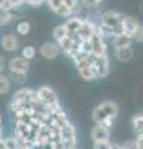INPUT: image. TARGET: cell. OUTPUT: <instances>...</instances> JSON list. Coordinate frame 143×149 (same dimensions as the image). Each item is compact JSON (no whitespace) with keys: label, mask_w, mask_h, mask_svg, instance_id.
Returning <instances> with one entry per match:
<instances>
[{"label":"cell","mask_w":143,"mask_h":149,"mask_svg":"<svg viewBox=\"0 0 143 149\" xmlns=\"http://www.w3.org/2000/svg\"><path fill=\"white\" fill-rule=\"evenodd\" d=\"M46 5L49 6V9L51 10L52 13H55L63 4V0H46Z\"/></svg>","instance_id":"27"},{"label":"cell","mask_w":143,"mask_h":149,"mask_svg":"<svg viewBox=\"0 0 143 149\" xmlns=\"http://www.w3.org/2000/svg\"><path fill=\"white\" fill-rule=\"evenodd\" d=\"M132 125L138 134L143 133V114H136L132 118Z\"/></svg>","instance_id":"21"},{"label":"cell","mask_w":143,"mask_h":149,"mask_svg":"<svg viewBox=\"0 0 143 149\" xmlns=\"http://www.w3.org/2000/svg\"><path fill=\"white\" fill-rule=\"evenodd\" d=\"M112 149H123V148L119 144H112Z\"/></svg>","instance_id":"33"},{"label":"cell","mask_w":143,"mask_h":149,"mask_svg":"<svg viewBox=\"0 0 143 149\" xmlns=\"http://www.w3.org/2000/svg\"><path fill=\"white\" fill-rule=\"evenodd\" d=\"M38 95H39L41 104H43L50 113H52V112L61 108L60 102H59V97L56 95V92H55L51 87L41 86L38 90Z\"/></svg>","instance_id":"2"},{"label":"cell","mask_w":143,"mask_h":149,"mask_svg":"<svg viewBox=\"0 0 143 149\" xmlns=\"http://www.w3.org/2000/svg\"><path fill=\"white\" fill-rule=\"evenodd\" d=\"M123 14L114 11V10H106L100 14V19L98 22H102L106 25H111V26H121V21L123 19Z\"/></svg>","instance_id":"5"},{"label":"cell","mask_w":143,"mask_h":149,"mask_svg":"<svg viewBox=\"0 0 143 149\" xmlns=\"http://www.w3.org/2000/svg\"><path fill=\"white\" fill-rule=\"evenodd\" d=\"M14 11L13 10H0V26H5L9 25L14 20Z\"/></svg>","instance_id":"17"},{"label":"cell","mask_w":143,"mask_h":149,"mask_svg":"<svg viewBox=\"0 0 143 149\" xmlns=\"http://www.w3.org/2000/svg\"><path fill=\"white\" fill-rule=\"evenodd\" d=\"M75 149H81V148H77V147H76V148H75Z\"/></svg>","instance_id":"35"},{"label":"cell","mask_w":143,"mask_h":149,"mask_svg":"<svg viewBox=\"0 0 143 149\" xmlns=\"http://www.w3.org/2000/svg\"><path fill=\"white\" fill-rule=\"evenodd\" d=\"M0 46L6 52H15L19 49V40H17L16 35L5 34L0 39Z\"/></svg>","instance_id":"8"},{"label":"cell","mask_w":143,"mask_h":149,"mask_svg":"<svg viewBox=\"0 0 143 149\" xmlns=\"http://www.w3.org/2000/svg\"><path fill=\"white\" fill-rule=\"evenodd\" d=\"M76 142V129L73 127V124L68 120L61 128V143L65 149H75Z\"/></svg>","instance_id":"3"},{"label":"cell","mask_w":143,"mask_h":149,"mask_svg":"<svg viewBox=\"0 0 143 149\" xmlns=\"http://www.w3.org/2000/svg\"><path fill=\"white\" fill-rule=\"evenodd\" d=\"M91 138L93 142L101 141V139H110V128L100 123H96L91 129Z\"/></svg>","instance_id":"13"},{"label":"cell","mask_w":143,"mask_h":149,"mask_svg":"<svg viewBox=\"0 0 143 149\" xmlns=\"http://www.w3.org/2000/svg\"><path fill=\"white\" fill-rule=\"evenodd\" d=\"M114 57L121 62H128L133 57V50L132 47H122L114 50Z\"/></svg>","instance_id":"15"},{"label":"cell","mask_w":143,"mask_h":149,"mask_svg":"<svg viewBox=\"0 0 143 149\" xmlns=\"http://www.w3.org/2000/svg\"><path fill=\"white\" fill-rule=\"evenodd\" d=\"M122 148L123 149H138L137 144H136V141H127L122 144Z\"/></svg>","instance_id":"30"},{"label":"cell","mask_w":143,"mask_h":149,"mask_svg":"<svg viewBox=\"0 0 143 149\" xmlns=\"http://www.w3.org/2000/svg\"><path fill=\"white\" fill-rule=\"evenodd\" d=\"M82 24V17L80 16H70L66 19V21L63 22L66 30H67V35L68 36H72V35H77L78 30L81 27Z\"/></svg>","instance_id":"12"},{"label":"cell","mask_w":143,"mask_h":149,"mask_svg":"<svg viewBox=\"0 0 143 149\" xmlns=\"http://www.w3.org/2000/svg\"><path fill=\"white\" fill-rule=\"evenodd\" d=\"M9 71L10 72H17V73H27L29 71V61L25 60L21 56H16V57H13L10 61H9Z\"/></svg>","instance_id":"7"},{"label":"cell","mask_w":143,"mask_h":149,"mask_svg":"<svg viewBox=\"0 0 143 149\" xmlns=\"http://www.w3.org/2000/svg\"><path fill=\"white\" fill-rule=\"evenodd\" d=\"M5 66H6V63H5V60H4L3 57H0V73H1L4 70H5Z\"/></svg>","instance_id":"32"},{"label":"cell","mask_w":143,"mask_h":149,"mask_svg":"<svg viewBox=\"0 0 143 149\" xmlns=\"http://www.w3.org/2000/svg\"><path fill=\"white\" fill-rule=\"evenodd\" d=\"M93 149H112V143L110 139H101L93 142Z\"/></svg>","instance_id":"24"},{"label":"cell","mask_w":143,"mask_h":149,"mask_svg":"<svg viewBox=\"0 0 143 149\" xmlns=\"http://www.w3.org/2000/svg\"><path fill=\"white\" fill-rule=\"evenodd\" d=\"M136 144H137L138 149H143V133H140V134H137Z\"/></svg>","instance_id":"31"},{"label":"cell","mask_w":143,"mask_h":149,"mask_svg":"<svg viewBox=\"0 0 143 149\" xmlns=\"http://www.w3.org/2000/svg\"><path fill=\"white\" fill-rule=\"evenodd\" d=\"M92 41V46H93V51L92 54L101 56V55H107V45L105 42V39L98 34V31L96 30L93 36L91 37Z\"/></svg>","instance_id":"11"},{"label":"cell","mask_w":143,"mask_h":149,"mask_svg":"<svg viewBox=\"0 0 143 149\" xmlns=\"http://www.w3.org/2000/svg\"><path fill=\"white\" fill-rule=\"evenodd\" d=\"M65 36H67V30H66V27L63 24L55 26L52 29V37H54L55 42H57V41L63 39Z\"/></svg>","instance_id":"18"},{"label":"cell","mask_w":143,"mask_h":149,"mask_svg":"<svg viewBox=\"0 0 143 149\" xmlns=\"http://www.w3.org/2000/svg\"><path fill=\"white\" fill-rule=\"evenodd\" d=\"M10 78L11 81L15 83H24L26 81V73H17V72H10Z\"/></svg>","instance_id":"26"},{"label":"cell","mask_w":143,"mask_h":149,"mask_svg":"<svg viewBox=\"0 0 143 149\" xmlns=\"http://www.w3.org/2000/svg\"><path fill=\"white\" fill-rule=\"evenodd\" d=\"M60 52V47L56 42H52V41H47L41 45L40 47V55L43 56L44 58H47V60H54L59 56Z\"/></svg>","instance_id":"10"},{"label":"cell","mask_w":143,"mask_h":149,"mask_svg":"<svg viewBox=\"0 0 143 149\" xmlns=\"http://www.w3.org/2000/svg\"><path fill=\"white\" fill-rule=\"evenodd\" d=\"M93 71L96 74V78H103L110 73V58L108 55H101L97 56L95 62L92 63Z\"/></svg>","instance_id":"4"},{"label":"cell","mask_w":143,"mask_h":149,"mask_svg":"<svg viewBox=\"0 0 143 149\" xmlns=\"http://www.w3.org/2000/svg\"><path fill=\"white\" fill-rule=\"evenodd\" d=\"M133 40L132 37L124 35V34H118L112 37V47L116 49H122V47H130L132 45Z\"/></svg>","instance_id":"14"},{"label":"cell","mask_w":143,"mask_h":149,"mask_svg":"<svg viewBox=\"0 0 143 149\" xmlns=\"http://www.w3.org/2000/svg\"><path fill=\"white\" fill-rule=\"evenodd\" d=\"M132 40L136 42H143V25H140L132 34Z\"/></svg>","instance_id":"28"},{"label":"cell","mask_w":143,"mask_h":149,"mask_svg":"<svg viewBox=\"0 0 143 149\" xmlns=\"http://www.w3.org/2000/svg\"><path fill=\"white\" fill-rule=\"evenodd\" d=\"M35 55H36V49L34 46H25V47L21 50V57H24L27 61L33 60L35 57Z\"/></svg>","instance_id":"22"},{"label":"cell","mask_w":143,"mask_h":149,"mask_svg":"<svg viewBox=\"0 0 143 149\" xmlns=\"http://www.w3.org/2000/svg\"><path fill=\"white\" fill-rule=\"evenodd\" d=\"M30 93V88H20V90H17L15 93H14L13 96V100L15 101H27V96H29Z\"/></svg>","instance_id":"23"},{"label":"cell","mask_w":143,"mask_h":149,"mask_svg":"<svg viewBox=\"0 0 143 149\" xmlns=\"http://www.w3.org/2000/svg\"><path fill=\"white\" fill-rule=\"evenodd\" d=\"M3 3H4V0H0V10L3 9Z\"/></svg>","instance_id":"34"},{"label":"cell","mask_w":143,"mask_h":149,"mask_svg":"<svg viewBox=\"0 0 143 149\" xmlns=\"http://www.w3.org/2000/svg\"><path fill=\"white\" fill-rule=\"evenodd\" d=\"M31 31V24L29 21H20V22H17V25H16V32L19 35L21 36H25L27 35L29 32Z\"/></svg>","instance_id":"20"},{"label":"cell","mask_w":143,"mask_h":149,"mask_svg":"<svg viewBox=\"0 0 143 149\" xmlns=\"http://www.w3.org/2000/svg\"><path fill=\"white\" fill-rule=\"evenodd\" d=\"M54 14H56V15L59 17H63V19H67V17H70L71 16V11H70V9H68L65 4H62L61 6H60L56 11H55Z\"/></svg>","instance_id":"25"},{"label":"cell","mask_w":143,"mask_h":149,"mask_svg":"<svg viewBox=\"0 0 143 149\" xmlns=\"http://www.w3.org/2000/svg\"><path fill=\"white\" fill-rule=\"evenodd\" d=\"M140 21L136 17L130 16V15H124L122 21H121V29H122V34L127 35L132 37V34L136 31V29L140 26Z\"/></svg>","instance_id":"9"},{"label":"cell","mask_w":143,"mask_h":149,"mask_svg":"<svg viewBox=\"0 0 143 149\" xmlns=\"http://www.w3.org/2000/svg\"><path fill=\"white\" fill-rule=\"evenodd\" d=\"M10 88H11L10 80H9L6 76L0 73V95H6V93H9Z\"/></svg>","instance_id":"19"},{"label":"cell","mask_w":143,"mask_h":149,"mask_svg":"<svg viewBox=\"0 0 143 149\" xmlns=\"http://www.w3.org/2000/svg\"><path fill=\"white\" fill-rule=\"evenodd\" d=\"M118 114V106L113 101H105L92 111V119L95 123H102L106 118H116Z\"/></svg>","instance_id":"1"},{"label":"cell","mask_w":143,"mask_h":149,"mask_svg":"<svg viewBox=\"0 0 143 149\" xmlns=\"http://www.w3.org/2000/svg\"><path fill=\"white\" fill-rule=\"evenodd\" d=\"M57 45H59V47H60V51H62L63 54H67L68 51H70L73 46H75V44H77V42H75L70 36H65L63 39H61L60 41H57L56 42Z\"/></svg>","instance_id":"16"},{"label":"cell","mask_w":143,"mask_h":149,"mask_svg":"<svg viewBox=\"0 0 143 149\" xmlns=\"http://www.w3.org/2000/svg\"><path fill=\"white\" fill-rule=\"evenodd\" d=\"M45 3H46V0H24V5H27L30 8H34V9L43 6Z\"/></svg>","instance_id":"29"},{"label":"cell","mask_w":143,"mask_h":149,"mask_svg":"<svg viewBox=\"0 0 143 149\" xmlns=\"http://www.w3.org/2000/svg\"><path fill=\"white\" fill-rule=\"evenodd\" d=\"M76 67H77L78 74L81 76L82 80L89 81V82L97 80V78H96V74H95V71H93V67H92V65L87 61V57H86V60H84V61L76 63Z\"/></svg>","instance_id":"6"}]
</instances>
